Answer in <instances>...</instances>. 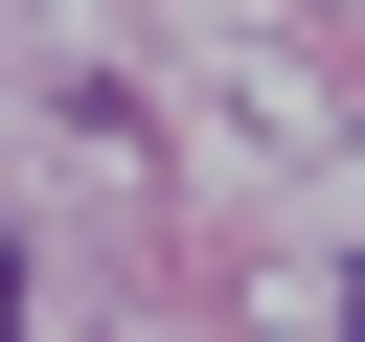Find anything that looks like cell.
I'll list each match as a JSON object with an SVG mask.
<instances>
[{"mask_svg":"<svg viewBox=\"0 0 365 342\" xmlns=\"http://www.w3.org/2000/svg\"><path fill=\"white\" fill-rule=\"evenodd\" d=\"M0 342H23V251H0Z\"/></svg>","mask_w":365,"mask_h":342,"instance_id":"6da1fadb","label":"cell"},{"mask_svg":"<svg viewBox=\"0 0 365 342\" xmlns=\"http://www.w3.org/2000/svg\"><path fill=\"white\" fill-rule=\"evenodd\" d=\"M342 342H365V296H342Z\"/></svg>","mask_w":365,"mask_h":342,"instance_id":"7a4b0ae2","label":"cell"}]
</instances>
